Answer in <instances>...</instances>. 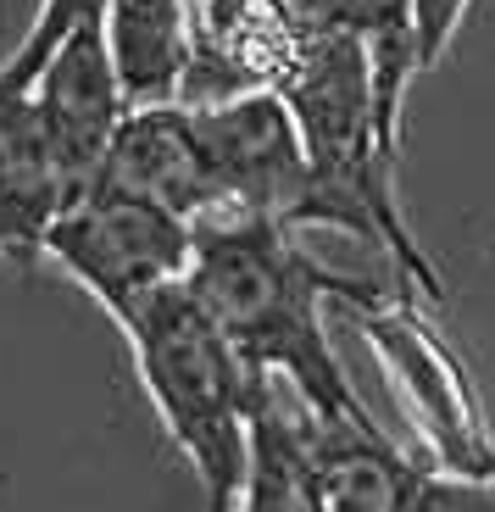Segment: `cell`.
Returning a JSON list of instances; mask_svg holds the SVG:
<instances>
[{
	"label": "cell",
	"mask_w": 495,
	"mask_h": 512,
	"mask_svg": "<svg viewBox=\"0 0 495 512\" xmlns=\"http://www.w3.org/2000/svg\"><path fill=\"white\" fill-rule=\"evenodd\" d=\"M206 318L229 334L251 373H279L318 418L373 423L351 390L323 329V301H379L401 284H373L334 273L306 251L301 229L273 218H195V251L184 273ZM412 295V290H407Z\"/></svg>",
	"instance_id": "1"
},
{
	"label": "cell",
	"mask_w": 495,
	"mask_h": 512,
	"mask_svg": "<svg viewBox=\"0 0 495 512\" xmlns=\"http://www.w3.org/2000/svg\"><path fill=\"white\" fill-rule=\"evenodd\" d=\"M301 134L306 190L295 201L290 229H340L379 245L390 256V279L412 295L445 301V284L423 245L412 240L401 201H395V162L401 145L384 140L373 112V67L368 45L345 28H301V51L273 90Z\"/></svg>",
	"instance_id": "2"
},
{
	"label": "cell",
	"mask_w": 495,
	"mask_h": 512,
	"mask_svg": "<svg viewBox=\"0 0 495 512\" xmlns=\"http://www.w3.org/2000/svg\"><path fill=\"white\" fill-rule=\"evenodd\" d=\"M117 323L134 346L145 396L162 412V429L201 479L206 512H234L245 485L251 401L267 373L245 368L229 334L206 318V307L190 295L184 279L151 290Z\"/></svg>",
	"instance_id": "3"
},
{
	"label": "cell",
	"mask_w": 495,
	"mask_h": 512,
	"mask_svg": "<svg viewBox=\"0 0 495 512\" xmlns=\"http://www.w3.org/2000/svg\"><path fill=\"white\" fill-rule=\"evenodd\" d=\"M345 312L362 329V340L379 351L395 396L412 412V429L429 446L434 468L495 485V435L479 407V390H473L468 368L457 362V351L423 323L418 295L395 290V295H379V301H345Z\"/></svg>",
	"instance_id": "4"
},
{
	"label": "cell",
	"mask_w": 495,
	"mask_h": 512,
	"mask_svg": "<svg viewBox=\"0 0 495 512\" xmlns=\"http://www.w3.org/2000/svg\"><path fill=\"white\" fill-rule=\"evenodd\" d=\"M195 251V223L140 195L89 184L45 229V256L62 262L112 318H128L151 290L184 279Z\"/></svg>",
	"instance_id": "5"
},
{
	"label": "cell",
	"mask_w": 495,
	"mask_h": 512,
	"mask_svg": "<svg viewBox=\"0 0 495 512\" xmlns=\"http://www.w3.org/2000/svg\"><path fill=\"white\" fill-rule=\"evenodd\" d=\"M301 440L318 512H495L490 479H462L407 457L379 423L318 418L306 407Z\"/></svg>",
	"instance_id": "6"
},
{
	"label": "cell",
	"mask_w": 495,
	"mask_h": 512,
	"mask_svg": "<svg viewBox=\"0 0 495 512\" xmlns=\"http://www.w3.org/2000/svg\"><path fill=\"white\" fill-rule=\"evenodd\" d=\"M212 195L223 218H273L290 229L306 190V156L290 112L273 90H251L217 106H190ZM212 212V218H217Z\"/></svg>",
	"instance_id": "7"
},
{
	"label": "cell",
	"mask_w": 495,
	"mask_h": 512,
	"mask_svg": "<svg viewBox=\"0 0 495 512\" xmlns=\"http://www.w3.org/2000/svg\"><path fill=\"white\" fill-rule=\"evenodd\" d=\"M290 0H184V78L178 106H217L251 90H279L301 51Z\"/></svg>",
	"instance_id": "8"
},
{
	"label": "cell",
	"mask_w": 495,
	"mask_h": 512,
	"mask_svg": "<svg viewBox=\"0 0 495 512\" xmlns=\"http://www.w3.org/2000/svg\"><path fill=\"white\" fill-rule=\"evenodd\" d=\"M34 106L51 128L56 151H62L67 173H73L78 190L95 184L101 173V156L112 128L123 123L128 101L117 90V73H112V56H106V39H101V17L95 23H78L56 39V51L45 56L34 78Z\"/></svg>",
	"instance_id": "9"
},
{
	"label": "cell",
	"mask_w": 495,
	"mask_h": 512,
	"mask_svg": "<svg viewBox=\"0 0 495 512\" xmlns=\"http://www.w3.org/2000/svg\"><path fill=\"white\" fill-rule=\"evenodd\" d=\"M95 184L123 195H140L151 206H167L178 218H212L217 195H212V173H206L201 140H195V117L190 106H128L123 123L112 128L101 156Z\"/></svg>",
	"instance_id": "10"
},
{
	"label": "cell",
	"mask_w": 495,
	"mask_h": 512,
	"mask_svg": "<svg viewBox=\"0 0 495 512\" xmlns=\"http://www.w3.org/2000/svg\"><path fill=\"white\" fill-rule=\"evenodd\" d=\"M78 195L34 95H0V256L34 268L45 256V229Z\"/></svg>",
	"instance_id": "11"
},
{
	"label": "cell",
	"mask_w": 495,
	"mask_h": 512,
	"mask_svg": "<svg viewBox=\"0 0 495 512\" xmlns=\"http://www.w3.org/2000/svg\"><path fill=\"white\" fill-rule=\"evenodd\" d=\"M306 401L279 373L256 384L251 401V440H245V485L234 512H318L312 474H306Z\"/></svg>",
	"instance_id": "12"
},
{
	"label": "cell",
	"mask_w": 495,
	"mask_h": 512,
	"mask_svg": "<svg viewBox=\"0 0 495 512\" xmlns=\"http://www.w3.org/2000/svg\"><path fill=\"white\" fill-rule=\"evenodd\" d=\"M101 39L128 106L178 101V78H184V56H190L184 0H106Z\"/></svg>",
	"instance_id": "13"
},
{
	"label": "cell",
	"mask_w": 495,
	"mask_h": 512,
	"mask_svg": "<svg viewBox=\"0 0 495 512\" xmlns=\"http://www.w3.org/2000/svg\"><path fill=\"white\" fill-rule=\"evenodd\" d=\"M101 6L106 0H45L39 17H34V28L23 34V45L0 62V95L34 90V78H39V67H45V56L56 51V39H62L67 28H78V23H95Z\"/></svg>",
	"instance_id": "14"
},
{
	"label": "cell",
	"mask_w": 495,
	"mask_h": 512,
	"mask_svg": "<svg viewBox=\"0 0 495 512\" xmlns=\"http://www.w3.org/2000/svg\"><path fill=\"white\" fill-rule=\"evenodd\" d=\"M473 0H412V45H418V73L423 67H440L451 34L462 28V12Z\"/></svg>",
	"instance_id": "15"
}]
</instances>
